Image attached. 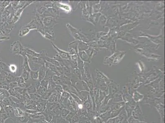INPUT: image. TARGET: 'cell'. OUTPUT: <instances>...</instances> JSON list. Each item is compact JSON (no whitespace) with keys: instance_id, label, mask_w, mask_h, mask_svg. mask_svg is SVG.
Segmentation results:
<instances>
[{"instance_id":"obj_1","label":"cell","mask_w":165,"mask_h":123,"mask_svg":"<svg viewBox=\"0 0 165 123\" xmlns=\"http://www.w3.org/2000/svg\"><path fill=\"white\" fill-rule=\"evenodd\" d=\"M23 47L19 41H17L13 43L11 46L10 51L14 54L21 55L23 50Z\"/></svg>"},{"instance_id":"obj_2","label":"cell","mask_w":165,"mask_h":123,"mask_svg":"<svg viewBox=\"0 0 165 123\" xmlns=\"http://www.w3.org/2000/svg\"><path fill=\"white\" fill-rule=\"evenodd\" d=\"M52 46L55 49V51H56L57 54L62 58L64 59H69L70 58V55L69 53L66 51L61 50L59 48H58L53 43L51 42Z\"/></svg>"},{"instance_id":"obj_3","label":"cell","mask_w":165,"mask_h":123,"mask_svg":"<svg viewBox=\"0 0 165 123\" xmlns=\"http://www.w3.org/2000/svg\"><path fill=\"white\" fill-rule=\"evenodd\" d=\"M55 22V21L54 19L49 17L44 18L43 20L44 24L48 28L51 26H52V24H55V23H54Z\"/></svg>"},{"instance_id":"obj_4","label":"cell","mask_w":165,"mask_h":123,"mask_svg":"<svg viewBox=\"0 0 165 123\" xmlns=\"http://www.w3.org/2000/svg\"><path fill=\"white\" fill-rule=\"evenodd\" d=\"M24 57V60H23V69H25V70L27 72H30L31 71V68L30 67L29 64L28 62V60L27 57Z\"/></svg>"},{"instance_id":"obj_5","label":"cell","mask_w":165,"mask_h":123,"mask_svg":"<svg viewBox=\"0 0 165 123\" xmlns=\"http://www.w3.org/2000/svg\"><path fill=\"white\" fill-rule=\"evenodd\" d=\"M31 30V28L27 26L23 27L22 28H21V29L19 31V36L22 37V36L26 35H27V34L28 33V32H29Z\"/></svg>"},{"instance_id":"obj_6","label":"cell","mask_w":165,"mask_h":123,"mask_svg":"<svg viewBox=\"0 0 165 123\" xmlns=\"http://www.w3.org/2000/svg\"><path fill=\"white\" fill-rule=\"evenodd\" d=\"M57 5L59 8H60V9L65 11V12H69L70 11V7L69 5H67V4H64V3H58V4H57Z\"/></svg>"},{"instance_id":"obj_7","label":"cell","mask_w":165,"mask_h":123,"mask_svg":"<svg viewBox=\"0 0 165 123\" xmlns=\"http://www.w3.org/2000/svg\"><path fill=\"white\" fill-rule=\"evenodd\" d=\"M46 61L50 62L52 64H53L55 66V67H60V64L57 61V60H55V59L53 58H51L47 57L46 58Z\"/></svg>"},{"instance_id":"obj_8","label":"cell","mask_w":165,"mask_h":123,"mask_svg":"<svg viewBox=\"0 0 165 123\" xmlns=\"http://www.w3.org/2000/svg\"><path fill=\"white\" fill-rule=\"evenodd\" d=\"M30 75L32 78L35 79H37L39 77V70L31 71L30 72Z\"/></svg>"},{"instance_id":"obj_9","label":"cell","mask_w":165,"mask_h":123,"mask_svg":"<svg viewBox=\"0 0 165 123\" xmlns=\"http://www.w3.org/2000/svg\"><path fill=\"white\" fill-rule=\"evenodd\" d=\"M10 68V71L13 73H15V72H16V70H17V67L14 64H11L10 65L9 67Z\"/></svg>"},{"instance_id":"obj_10","label":"cell","mask_w":165,"mask_h":123,"mask_svg":"<svg viewBox=\"0 0 165 123\" xmlns=\"http://www.w3.org/2000/svg\"><path fill=\"white\" fill-rule=\"evenodd\" d=\"M23 77L25 79H26L28 78V76H29V72H27L25 70V69H23Z\"/></svg>"},{"instance_id":"obj_11","label":"cell","mask_w":165,"mask_h":123,"mask_svg":"<svg viewBox=\"0 0 165 123\" xmlns=\"http://www.w3.org/2000/svg\"><path fill=\"white\" fill-rule=\"evenodd\" d=\"M78 108H80V109H81L83 108V105L81 104H79V105H78Z\"/></svg>"}]
</instances>
